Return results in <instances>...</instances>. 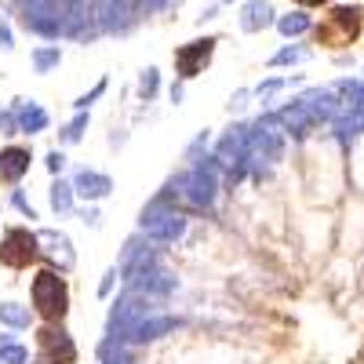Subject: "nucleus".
<instances>
[{"instance_id":"f257e3e1","label":"nucleus","mask_w":364,"mask_h":364,"mask_svg":"<svg viewBox=\"0 0 364 364\" xmlns=\"http://www.w3.org/2000/svg\"><path fill=\"white\" fill-rule=\"evenodd\" d=\"M357 33H360V8H336L317 26V41L324 48H346L357 41Z\"/></svg>"},{"instance_id":"f03ea898","label":"nucleus","mask_w":364,"mask_h":364,"mask_svg":"<svg viewBox=\"0 0 364 364\" xmlns=\"http://www.w3.org/2000/svg\"><path fill=\"white\" fill-rule=\"evenodd\" d=\"M299 4H306V8H317V4H324V0H299Z\"/></svg>"}]
</instances>
